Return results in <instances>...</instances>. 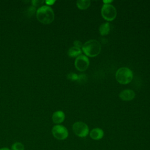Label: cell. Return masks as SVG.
I'll list each match as a JSON object with an SVG mask.
<instances>
[{
  "instance_id": "6da1fadb",
  "label": "cell",
  "mask_w": 150,
  "mask_h": 150,
  "mask_svg": "<svg viewBox=\"0 0 150 150\" xmlns=\"http://www.w3.org/2000/svg\"><path fill=\"white\" fill-rule=\"evenodd\" d=\"M36 14L38 20L43 24L50 23L54 18L53 9L47 5H43L38 8Z\"/></svg>"
},
{
  "instance_id": "7a4b0ae2",
  "label": "cell",
  "mask_w": 150,
  "mask_h": 150,
  "mask_svg": "<svg viewBox=\"0 0 150 150\" xmlns=\"http://www.w3.org/2000/svg\"><path fill=\"white\" fill-rule=\"evenodd\" d=\"M82 50L87 56L94 57L100 53L101 45L97 40L92 39L88 40L83 45Z\"/></svg>"
},
{
  "instance_id": "3957f363",
  "label": "cell",
  "mask_w": 150,
  "mask_h": 150,
  "mask_svg": "<svg viewBox=\"0 0 150 150\" xmlns=\"http://www.w3.org/2000/svg\"><path fill=\"white\" fill-rule=\"evenodd\" d=\"M115 78L120 84H128L131 81L133 78L132 72L128 67H121L116 71Z\"/></svg>"
},
{
  "instance_id": "277c9868",
  "label": "cell",
  "mask_w": 150,
  "mask_h": 150,
  "mask_svg": "<svg viewBox=\"0 0 150 150\" xmlns=\"http://www.w3.org/2000/svg\"><path fill=\"white\" fill-rule=\"evenodd\" d=\"M103 18L108 21L114 20L117 15V11L115 8L110 4H104L101 10Z\"/></svg>"
},
{
  "instance_id": "5b68a950",
  "label": "cell",
  "mask_w": 150,
  "mask_h": 150,
  "mask_svg": "<svg viewBox=\"0 0 150 150\" xmlns=\"http://www.w3.org/2000/svg\"><path fill=\"white\" fill-rule=\"evenodd\" d=\"M73 131L79 137H86L89 132V129L86 124L83 122H76L73 125Z\"/></svg>"
},
{
  "instance_id": "8992f818",
  "label": "cell",
  "mask_w": 150,
  "mask_h": 150,
  "mask_svg": "<svg viewBox=\"0 0 150 150\" xmlns=\"http://www.w3.org/2000/svg\"><path fill=\"white\" fill-rule=\"evenodd\" d=\"M52 132L53 137L59 140H64L66 139L69 135V132L67 128L62 125H54L52 129Z\"/></svg>"
},
{
  "instance_id": "52a82bcc",
  "label": "cell",
  "mask_w": 150,
  "mask_h": 150,
  "mask_svg": "<svg viewBox=\"0 0 150 150\" xmlns=\"http://www.w3.org/2000/svg\"><path fill=\"white\" fill-rule=\"evenodd\" d=\"M74 64L77 70L83 71L88 68L89 65V60L86 56L80 54L76 57Z\"/></svg>"
},
{
  "instance_id": "ba28073f",
  "label": "cell",
  "mask_w": 150,
  "mask_h": 150,
  "mask_svg": "<svg viewBox=\"0 0 150 150\" xmlns=\"http://www.w3.org/2000/svg\"><path fill=\"white\" fill-rule=\"evenodd\" d=\"M135 92L132 90H122L119 94L120 98L124 101H130L135 97Z\"/></svg>"
},
{
  "instance_id": "9c48e42d",
  "label": "cell",
  "mask_w": 150,
  "mask_h": 150,
  "mask_svg": "<svg viewBox=\"0 0 150 150\" xmlns=\"http://www.w3.org/2000/svg\"><path fill=\"white\" fill-rule=\"evenodd\" d=\"M90 136L94 140H99L103 137L104 131L101 128H95L90 131Z\"/></svg>"
},
{
  "instance_id": "30bf717a",
  "label": "cell",
  "mask_w": 150,
  "mask_h": 150,
  "mask_svg": "<svg viewBox=\"0 0 150 150\" xmlns=\"http://www.w3.org/2000/svg\"><path fill=\"white\" fill-rule=\"evenodd\" d=\"M52 118L54 123L59 124L64 120L65 115L62 111H56L53 114Z\"/></svg>"
},
{
  "instance_id": "8fae6325",
  "label": "cell",
  "mask_w": 150,
  "mask_h": 150,
  "mask_svg": "<svg viewBox=\"0 0 150 150\" xmlns=\"http://www.w3.org/2000/svg\"><path fill=\"white\" fill-rule=\"evenodd\" d=\"M110 30V25L108 22L102 23L99 27V32L100 35L104 36L108 34Z\"/></svg>"
},
{
  "instance_id": "7c38bea8",
  "label": "cell",
  "mask_w": 150,
  "mask_h": 150,
  "mask_svg": "<svg viewBox=\"0 0 150 150\" xmlns=\"http://www.w3.org/2000/svg\"><path fill=\"white\" fill-rule=\"evenodd\" d=\"M67 53L70 57H78L79 56H80L81 54V50L80 48L73 46V47H71L69 49Z\"/></svg>"
},
{
  "instance_id": "4fadbf2b",
  "label": "cell",
  "mask_w": 150,
  "mask_h": 150,
  "mask_svg": "<svg viewBox=\"0 0 150 150\" xmlns=\"http://www.w3.org/2000/svg\"><path fill=\"white\" fill-rule=\"evenodd\" d=\"M77 6L80 9H86L90 5V1L89 0H79L76 2Z\"/></svg>"
},
{
  "instance_id": "5bb4252c",
  "label": "cell",
  "mask_w": 150,
  "mask_h": 150,
  "mask_svg": "<svg viewBox=\"0 0 150 150\" xmlns=\"http://www.w3.org/2000/svg\"><path fill=\"white\" fill-rule=\"evenodd\" d=\"M25 146L23 144L20 142H16L11 146V150H24Z\"/></svg>"
},
{
  "instance_id": "9a60e30c",
  "label": "cell",
  "mask_w": 150,
  "mask_h": 150,
  "mask_svg": "<svg viewBox=\"0 0 150 150\" xmlns=\"http://www.w3.org/2000/svg\"><path fill=\"white\" fill-rule=\"evenodd\" d=\"M67 78L71 80H78L79 76L76 73H70L69 74H67Z\"/></svg>"
},
{
  "instance_id": "2e32d148",
  "label": "cell",
  "mask_w": 150,
  "mask_h": 150,
  "mask_svg": "<svg viewBox=\"0 0 150 150\" xmlns=\"http://www.w3.org/2000/svg\"><path fill=\"white\" fill-rule=\"evenodd\" d=\"M74 45L75 47H77L80 48H80H82V47H83L82 43H81V42L79 41V40H76V41H74Z\"/></svg>"
},
{
  "instance_id": "e0dca14e",
  "label": "cell",
  "mask_w": 150,
  "mask_h": 150,
  "mask_svg": "<svg viewBox=\"0 0 150 150\" xmlns=\"http://www.w3.org/2000/svg\"><path fill=\"white\" fill-rule=\"evenodd\" d=\"M54 2V1H46V3L47 4V5H52L53 4V3Z\"/></svg>"
},
{
  "instance_id": "ac0fdd59",
  "label": "cell",
  "mask_w": 150,
  "mask_h": 150,
  "mask_svg": "<svg viewBox=\"0 0 150 150\" xmlns=\"http://www.w3.org/2000/svg\"><path fill=\"white\" fill-rule=\"evenodd\" d=\"M0 150H11V149H10L9 148H8L7 147H3V148H0Z\"/></svg>"
}]
</instances>
